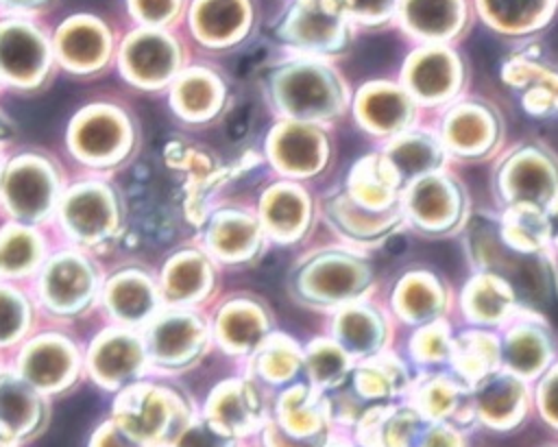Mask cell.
<instances>
[{
	"label": "cell",
	"instance_id": "6da1fadb",
	"mask_svg": "<svg viewBox=\"0 0 558 447\" xmlns=\"http://www.w3.org/2000/svg\"><path fill=\"white\" fill-rule=\"evenodd\" d=\"M499 188L512 205L541 212L558 198V166L541 148H521L504 164Z\"/></svg>",
	"mask_w": 558,
	"mask_h": 447
},
{
	"label": "cell",
	"instance_id": "7a4b0ae2",
	"mask_svg": "<svg viewBox=\"0 0 558 447\" xmlns=\"http://www.w3.org/2000/svg\"><path fill=\"white\" fill-rule=\"evenodd\" d=\"M349 13L342 0H296L283 22L288 41L307 50H336L347 41Z\"/></svg>",
	"mask_w": 558,
	"mask_h": 447
},
{
	"label": "cell",
	"instance_id": "3957f363",
	"mask_svg": "<svg viewBox=\"0 0 558 447\" xmlns=\"http://www.w3.org/2000/svg\"><path fill=\"white\" fill-rule=\"evenodd\" d=\"M281 105L301 118H325L342 107V87L320 63H296L279 78Z\"/></svg>",
	"mask_w": 558,
	"mask_h": 447
},
{
	"label": "cell",
	"instance_id": "277c9868",
	"mask_svg": "<svg viewBox=\"0 0 558 447\" xmlns=\"http://www.w3.org/2000/svg\"><path fill=\"white\" fill-rule=\"evenodd\" d=\"M462 72L458 52L447 44H423L408 57L403 81L412 96L425 102H440L456 94Z\"/></svg>",
	"mask_w": 558,
	"mask_h": 447
},
{
	"label": "cell",
	"instance_id": "5b68a950",
	"mask_svg": "<svg viewBox=\"0 0 558 447\" xmlns=\"http://www.w3.org/2000/svg\"><path fill=\"white\" fill-rule=\"evenodd\" d=\"M471 0H401L399 26L423 44H447L469 24Z\"/></svg>",
	"mask_w": 558,
	"mask_h": 447
},
{
	"label": "cell",
	"instance_id": "8992f818",
	"mask_svg": "<svg viewBox=\"0 0 558 447\" xmlns=\"http://www.w3.org/2000/svg\"><path fill=\"white\" fill-rule=\"evenodd\" d=\"M405 207L421 229L447 231L464 212V194L453 179L432 172L410 185Z\"/></svg>",
	"mask_w": 558,
	"mask_h": 447
},
{
	"label": "cell",
	"instance_id": "52a82bcc",
	"mask_svg": "<svg viewBox=\"0 0 558 447\" xmlns=\"http://www.w3.org/2000/svg\"><path fill=\"white\" fill-rule=\"evenodd\" d=\"M499 140V118L493 109L466 102L449 111L445 120V142L462 157L486 155Z\"/></svg>",
	"mask_w": 558,
	"mask_h": 447
},
{
	"label": "cell",
	"instance_id": "ba28073f",
	"mask_svg": "<svg viewBox=\"0 0 558 447\" xmlns=\"http://www.w3.org/2000/svg\"><path fill=\"white\" fill-rule=\"evenodd\" d=\"M368 281L371 273L366 264L349 255L320 257L316 264H312L305 277L310 292L325 303L353 299L368 286Z\"/></svg>",
	"mask_w": 558,
	"mask_h": 447
},
{
	"label": "cell",
	"instance_id": "9c48e42d",
	"mask_svg": "<svg viewBox=\"0 0 558 447\" xmlns=\"http://www.w3.org/2000/svg\"><path fill=\"white\" fill-rule=\"evenodd\" d=\"M473 408L486 425L510 427L525 412V386L514 373H490L473 392Z\"/></svg>",
	"mask_w": 558,
	"mask_h": 447
},
{
	"label": "cell",
	"instance_id": "30bf717a",
	"mask_svg": "<svg viewBox=\"0 0 558 447\" xmlns=\"http://www.w3.org/2000/svg\"><path fill=\"white\" fill-rule=\"evenodd\" d=\"M480 17L506 35H525L543 28L556 13L558 0H473Z\"/></svg>",
	"mask_w": 558,
	"mask_h": 447
},
{
	"label": "cell",
	"instance_id": "8fae6325",
	"mask_svg": "<svg viewBox=\"0 0 558 447\" xmlns=\"http://www.w3.org/2000/svg\"><path fill=\"white\" fill-rule=\"evenodd\" d=\"M46 63V44L31 24L11 20L0 24V68L13 76L28 81L41 72Z\"/></svg>",
	"mask_w": 558,
	"mask_h": 447
},
{
	"label": "cell",
	"instance_id": "7c38bea8",
	"mask_svg": "<svg viewBox=\"0 0 558 447\" xmlns=\"http://www.w3.org/2000/svg\"><path fill=\"white\" fill-rule=\"evenodd\" d=\"M357 113L364 126L377 133H395L412 120V102L403 89L375 83L362 89Z\"/></svg>",
	"mask_w": 558,
	"mask_h": 447
},
{
	"label": "cell",
	"instance_id": "4fadbf2b",
	"mask_svg": "<svg viewBox=\"0 0 558 447\" xmlns=\"http://www.w3.org/2000/svg\"><path fill=\"white\" fill-rule=\"evenodd\" d=\"M395 307L399 316L414 325L438 321L445 307V290L429 273H410L395 292Z\"/></svg>",
	"mask_w": 558,
	"mask_h": 447
},
{
	"label": "cell",
	"instance_id": "5bb4252c",
	"mask_svg": "<svg viewBox=\"0 0 558 447\" xmlns=\"http://www.w3.org/2000/svg\"><path fill=\"white\" fill-rule=\"evenodd\" d=\"M384 157L403 183L436 172L442 161V150L440 144L427 133H408L395 140Z\"/></svg>",
	"mask_w": 558,
	"mask_h": 447
},
{
	"label": "cell",
	"instance_id": "9a60e30c",
	"mask_svg": "<svg viewBox=\"0 0 558 447\" xmlns=\"http://www.w3.org/2000/svg\"><path fill=\"white\" fill-rule=\"evenodd\" d=\"M192 22L198 37L205 41H231L244 31L248 22V7L246 0H196Z\"/></svg>",
	"mask_w": 558,
	"mask_h": 447
},
{
	"label": "cell",
	"instance_id": "2e32d148",
	"mask_svg": "<svg viewBox=\"0 0 558 447\" xmlns=\"http://www.w3.org/2000/svg\"><path fill=\"white\" fill-rule=\"evenodd\" d=\"M416 408L432 421H464L473 408V395L453 377L436 375L416 388Z\"/></svg>",
	"mask_w": 558,
	"mask_h": 447
},
{
	"label": "cell",
	"instance_id": "e0dca14e",
	"mask_svg": "<svg viewBox=\"0 0 558 447\" xmlns=\"http://www.w3.org/2000/svg\"><path fill=\"white\" fill-rule=\"evenodd\" d=\"M549 355V338L534 323L512 327L504 340V362L514 375H536Z\"/></svg>",
	"mask_w": 558,
	"mask_h": 447
},
{
	"label": "cell",
	"instance_id": "ac0fdd59",
	"mask_svg": "<svg viewBox=\"0 0 558 447\" xmlns=\"http://www.w3.org/2000/svg\"><path fill=\"white\" fill-rule=\"evenodd\" d=\"M512 301V288L495 275H480L471 279L462 294L466 316L477 323L504 321L510 314Z\"/></svg>",
	"mask_w": 558,
	"mask_h": 447
},
{
	"label": "cell",
	"instance_id": "d6986e66",
	"mask_svg": "<svg viewBox=\"0 0 558 447\" xmlns=\"http://www.w3.org/2000/svg\"><path fill=\"white\" fill-rule=\"evenodd\" d=\"M126 65L133 76L144 81H159L170 74L174 65V46L161 33H137L126 44Z\"/></svg>",
	"mask_w": 558,
	"mask_h": 447
},
{
	"label": "cell",
	"instance_id": "ffe728a7",
	"mask_svg": "<svg viewBox=\"0 0 558 447\" xmlns=\"http://www.w3.org/2000/svg\"><path fill=\"white\" fill-rule=\"evenodd\" d=\"M449 358L458 373L469 382H482L495 373L499 360V342L493 338V334L466 331L451 340Z\"/></svg>",
	"mask_w": 558,
	"mask_h": 447
},
{
	"label": "cell",
	"instance_id": "44dd1931",
	"mask_svg": "<svg viewBox=\"0 0 558 447\" xmlns=\"http://www.w3.org/2000/svg\"><path fill=\"white\" fill-rule=\"evenodd\" d=\"M7 201L17 216L37 218L50 203V179L39 166H17L7 179Z\"/></svg>",
	"mask_w": 558,
	"mask_h": 447
},
{
	"label": "cell",
	"instance_id": "7402d4cb",
	"mask_svg": "<svg viewBox=\"0 0 558 447\" xmlns=\"http://www.w3.org/2000/svg\"><path fill=\"white\" fill-rule=\"evenodd\" d=\"M384 331L381 316L364 305L344 310L336 323V334L342 347L355 355L375 353L384 342Z\"/></svg>",
	"mask_w": 558,
	"mask_h": 447
},
{
	"label": "cell",
	"instance_id": "603a6c76",
	"mask_svg": "<svg viewBox=\"0 0 558 447\" xmlns=\"http://www.w3.org/2000/svg\"><path fill=\"white\" fill-rule=\"evenodd\" d=\"M107 48V35L98 22L76 17L70 20L59 33V50L72 65H94Z\"/></svg>",
	"mask_w": 558,
	"mask_h": 447
},
{
	"label": "cell",
	"instance_id": "cb8c5ba5",
	"mask_svg": "<svg viewBox=\"0 0 558 447\" xmlns=\"http://www.w3.org/2000/svg\"><path fill=\"white\" fill-rule=\"evenodd\" d=\"M201 329L190 316H168L155 323L150 331V349L161 362H179L198 345Z\"/></svg>",
	"mask_w": 558,
	"mask_h": 447
},
{
	"label": "cell",
	"instance_id": "d4e9b609",
	"mask_svg": "<svg viewBox=\"0 0 558 447\" xmlns=\"http://www.w3.org/2000/svg\"><path fill=\"white\" fill-rule=\"evenodd\" d=\"M277 157L292 172H314L325 159V142L316 131L294 126L279 135Z\"/></svg>",
	"mask_w": 558,
	"mask_h": 447
},
{
	"label": "cell",
	"instance_id": "484cf974",
	"mask_svg": "<svg viewBox=\"0 0 558 447\" xmlns=\"http://www.w3.org/2000/svg\"><path fill=\"white\" fill-rule=\"evenodd\" d=\"M65 218L74 233L83 238H96L111 225V212L107 198L96 190L74 194L65 205Z\"/></svg>",
	"mask_w": 558,
	"mask_h": 447
},
{
	"label": "cell",
	"instance_id": "4316f807",
	"mask_svg": "<svg viewBox=\"0 0 558 447\" xmlns=\"http://www.w3.org/2000/svg\"><path fill=\"white\" fill-rule=\"evenodd\" d=\"M48 299L59 307H70L81 303L89 292V275L83 264L74 259L57 262L46 277Z\"/></svg>",
	"mask_w": 558,
	"mask_h": 447
},
{
	"label": "cell",
	"instance_id": "83f0119b",
	"mask_svg": "<svg viewBox=\"0 0 558 447\" xmlns=\"http://www.w3.org/2000/svg\"><path fill=\"white\" fill-rule=\"evenodd\" d=\"M405 382H408V377H405L403 364L397 362L395 358L373 360V362L364 364L355 375L357 390L364 397H373V399H384V397H390V395L403 390Z\"/></svg>",
	"mask_w": 558,
	"mask_h": 447
},
{
	"label": "cell",
	"instance_id": "f1b7e54d",
	"mask_svg": "<svg viewBox=\"0 0 558 447\" xmlns=\"http://www.w3.org/2000/svg\"><path fill=\"white\" fill-rule=\"evenodd\" d=\"M70 373V353L57 342H41L24 358V375L37 386H54Z\"/></svg>",
	"mask_w": 558,
	"mask_h": 447
},
{
	"label": "cell",
	"instance_id": "f546056e",
	"mask_svg": "<svg viewBox=\"0 0 558 447\" xmlns=\"http://www.w3.org/2000/svg\"><path fill=\"white\" fill-rule=\"evenodd\" d=\"M140 366V347L135 345L133 338L126 336H113L105 340L98 351H96V371L111 379L120 382L135 373Z\"/></svg>",
	"mask_w": 558,
	"mask_h": 447
},
{
	"label": "cell",
	"instance_id": "4dcf8cb0",
	"mask_svg": "<svg viewBox=\"0 0 558 447\" xmlns=\"http://www.w3.org/2000/svg\"><path fill=\"white\" fill-rule=\"evenodd\" d=\"M78 146L89 157H109L122 146V126L111 116H94L81 124Z\"/></svg>",
	"mask_w": 558,
	"mask_h": 447
},
{
	"label": "cell",
	"instance_id": "1f68e13d",
	"mask_svg": "<svg viewBox=\"0 0 558 447\" xmlns=\"http://www.w3.org/2000/svg\"><path fill=\"white\" fill-rule=\"evenodd\" d=\"M35 419V399L31 390L13 379L0 382V423L7 430H22Z\"/></svg>",
	"mask_w": 558,
	"mask_h": 447
},
{
	"label": "cell",
	"instance_id": "d6a6232c",
	"mask_svg": "<svg viewBox=\"0 0 558 447\" xmlns=\"http://www.w3.org/2000/svg\"><path fill=\"white\" fill-rule=\"evenodd\" d=\"M111 305L124 321H137L148 314L153 305L150 288H146L137 279L118 281L111 290Z\"/></svg>",
	"mask_w": 558,
	"mask_h": 447
},
{
	"label": "cell",
	"instance_id": "836d02e7",
	"mask_svg": "<svg viewBox=\"0 0 558 447\" xmlns=\"http://www.w3.org/2000/svg\"><path fill=\"white\" fill-rule=\"evenodd\" d=\"M310 373H312L314 382H318L320 386H331V384L340 382L342 375L347 373L344 351L333 345L318 342L310 351Z\"/></svg>",
	"mask_w": 558,
	"mask_h": 447
},
{
	"label": "cell",
	"instance_id": "e575fe53",
	"mask_svg": "<svg viewBox=\"0 0 558 447\" xmlns=\"http://www.w3.org/2000/svg\"><path fill=\"white\" fill-rule=\"evenodd\" d=\"M266 218L279 233H294L305 218V203L294 192H279L268 201Z\"/></svg>",
	"mask_w": 558,
	"mask_h": 447
},
{
	"label": "cell",
	"instance_id": "d590c367",
	"mask_svg": "<svg viewBox=\"0 0 558 447\" xmlns=\"http://www.w3.org/2000/svg\"><path fill=\"white\" fill-rule=\"evenodd\" d=\"M412 353L421 362H438L451 353V338L445 323L436 321L416 331L412 340Z\"/></svg>",
	"mask_w": 558,
	"mask_h": 447
},
{
	"label": "cell",
	"instance_id": "8d00e7d4",
	"mask_svg": "<svg viewBox=\"0 0 558 447\" xmlns=\"http://www.w3.org/2000/svg\"><path fill=\"white\" fill-rule=\"evenodd\" d=\"M205 281L203 264L194 257H183L168 273V294L172 299H190L198 294Z\"/></svg>",
	"mask_w": 558,
	"mask_h": 447
},
{
	"label": "cell",
	"instance_id": "74e56055",
	"mask_svg": "<svg viewBox=\"0 0 558 447\" xmlns=\"http://www.w3.org/2000/svg\"><path fill=\"white\" fill-rule=\"evenodd\" d=\"M401 0H342L349 20L364 26H379L397 17Z\"/></svg>",
	"mask_w": 558,
	"mask_h": 447
},
{
	"label": "cell",
	"instance_id": "f35d334b",
	"mask_svg": "<svg viewBox=\"0 0 558 447\" xmlns=\"http://www.w3.org/2000/svg\"><path fill=\"white\" fill-rule=\"evenodd\" d=\"M253 238V225L242 218H227L214 231V242L222 253H244Z\"/></svg>",
	"mask_w": 558,
	"mask_h": 447
},
{
	"label": "cell",
	"instance_id": "ab89813d",
	"mask_svg": "<svg viewBox=\"0 0 558 447\" xmlns=\"http://www.w3.org/2000/svg\"><path fill=\"white\" fill-rule=\"evenodd\" d=\"M222 331L233 347H248L259 336V321L246 310H233L225 316Z\"/></svg>",
	"mask_w": 558,
	"mask_h": 447
},
{
	"label": "cell",
	"instance_id": "60d3db41",
	"mask_svg": "<svg viewBox=\"0 0 558 447\" xmlns=\"http://www.w3.org/2000/svg\"><path fill=\"white\" fill-rule=\"evenodd\" d=\"M35 244L26 233H11L0 244V264L9 270L26 268L33 262Z\"/></svg>",
	"mask_w": 558,
	"mask_h": 447
},
{
	"label": "cell",
	"instance_id": "b9f144b4",
	"mask_svg": "<svg viewBox=\"0 0 558 447\" xmlns=\"http://www.w3.org/2000/svg\"><path fill=\"white\" fill-rule=\"evenodd\" d=\"M179 96H181V107H185V111L203 113L214 102V87L211 83H207V78L192 76L179 87Z\"/></svg>",
	"mask_w": 558,
	"mask_h": 447
},
{
	"label": "cell",
	"instance_id": "7bdbcfd3",
	"mask_svg": "<svg viewBox=\"0 0 558 447\" xmlns=\"http://www.w3.org/2000/svg\"><path fill=\"white\" fill-rule=\"evenodd\" d=\"M133 13L146 24H166L177 15L179 0H129Z\"/></svg>",
	"mask_w": 558,
	"mask_h": 447
},
{
	"label": "cell",
	"instance_id": "ee69618b",
	"mask_svg": "<svg viewBox=\"0 0 558 447\" xmlns=\"http://www.w3.org/2000/svg\"><path fill=\"white\" fill-rule=\"evenodd\" d=\"M22 303L13 294L0 290V340H11L22 327Z\"/></svg>",
	"mask_w": 558,
	"mask_h": 447
},
{
	"label": "cell",
	"instance_id": "f6af8a7d",
	"mask_svg": "<svg viewBox=\"0 0 558 447\" xmlns=\"http://www.w3.org/2000/svg\"><path fill=\"white\" fill-rule=\"evenodd\" d=\"M538 408L543 416L558 427V366L549 371L538 386Z\"/></svg>",
	"mask_w": 558,
	"mask_h": 447
},
{
	"label": "cell",
	"instance_id": "bcb514c9",
	"mask_svg": "<svg viewBox=\"0 0 558 447\" xmlns=\"http://www.w3.org/2000/svg\"><path fill=\"white\" fill-rule=\"evenodd\" d=\"M244 403H251L246 399L244 392L235 390V392H227L220 401V416L231 423V425H244V421L248 419L251 414V408L244 406Z\"/></svg>",
	"mask_w": 558,
	"mask_h": 447
},
{
	"label": "cell",
	"instance_id": "7dc6e473",
	"mask_svg": "<svg viewBox=\"0 0 558 447\" xmlns=\"http://www.w3.org/2000/svg\"><path fill=\"white\" fill-rule=\"evenodd\" d=\"M181 447H227V440L222 436H218L214 430L198 427V430L187 432Z\"/></svg>",
	"mask_w": 558,
	"mask_h": 447
},
{
	"label": "cell",
	"instance_id": "c3c4849f",
	"mask_svg": "<svg viewBox=\"0 0 558 447\" xmlns=\"http://www.w3.org/2000/svg\"><path fill=\"white\" fill-rule=\"evenodd\" d=\"M547 231H549V238L554 240V244L558 246V203L547 216Z\"/></svg>",
	"mask_w": 558,
	"mask_h": 447
},
{
	"label": "cell",
	"instance_id": "681fc988",
	"mask_svg": "<svg viewBox=\"0 0 558 447\" xmlns=\"http://www.w3.org/2000/svg\"><path fill=\"white\" fill-rule=\"evenodd\" d=\"M0 2L11 9H35V7H44L48 0H0Z\"/></svg>",
	"mask_w": 558,
	"mask_h": 447
},
{
	"label": "cell",
	"instance_id": "f907efd6",
	"mask_svg": "<svg viewBox=\"0 0 558 447\" xmlns=\"http://www.w3.org/2000/svg\"><path fill=\"white\" fill-rule=\"evenodd\" d=\"M0 447H7V436H4V432H0Z\"/></svg>",
	"mask_w": 558,
	"mask_h": 447
}]
</instances>
